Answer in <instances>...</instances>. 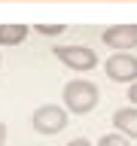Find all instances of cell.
<instances>
[{
	"label": "cell",
	"mask_w": 137,
	"mask_h": 146,
	"mask_svg": "<svg viewBox=\"0 0 137 146\" xmlns=\"http://www.w3.org/2000/svg\"><path fill=\"white\" fill-rule=\"evenodd\" d=\"M64 110H70V113H91V110L98 107V98H100V91L94 82L88 79H73L64 85Z\"/></svg>",
	"instance_id": "1"
},
{
	"label": "cell",
	"mask_w": 137,
	"mask_h": 146,
	"mask_svg": "<svg viewBox=\"0 0 137 146\" xmlns=\"http://www.w3.org/2000/svg\"><path fill=\"white\" fill-rule=\"evenodd\" d=\"M31 125H34V131H40V134H58V131L67 128V110L55 107V104H46V107L34 110Z\"/></svg>",
	"instance_id": "2"
},
{
	"label": "cell",
	"mask_w": 137,
	"mask_h": 146,
	"mask_svg": "<svg viewBox=\"0 0 137 146\" xmlns=\"http://www.w3.org/2000/svg\"><path fill=\"white\" fill-rule=\"evenodd\" d=\"M104 73H107L113 82H137V55L131 52H116L110 55L107 64H104Z\"/></svg>",
	"instance_id": "3"
},
{
	"label": "cell",
	"mask_w": 137,
	"mask_h": 146,
	"mask_svg": "<svg viewBox=\"0 0 137 146\" xmlns=\"http://www.w3.org/2000/svg\"><path fill=\"white\" fill-rule=\"evenodd\" d=\"M55 58L61 64H67L70 70H91L94 64H98V55H94V49H88V46H58V49H52Z\"/></svg>",
	"instance_id": "4"
},
{
	"label": "cell",
	"mask_w": 137,
	"mask_h": 146,
	"mask_svg": "<svg viewBox=\"0 0 137 146\" xmlns=\"http://www.w3.org/2000/svg\"><path fill=\"white\" fill-rule=\"evenodd\" d=\"M104 43L110 49H119V52H125V49H134L137 46V25H113L104 31Z\"/></svg>",
	"instance_id": "5"
},
{
	"label": "cell",
	"mask_w": 137,
	"mask_h": 146,
	"mask_svg": "<svg viewBox=\"0 0 137 146\" xmlns=\"http://www.w3.org/2000/svg\"><path fill=\"white\" fill-rule=\"evenodd\" d=\"M113 125L125 140H137V107H122L113 113Z\"/></svg>",
	"instance_id": "6"
},
{
	"label": "cell",
	"mask_w": 137,
	"mask_h": 146,
	"mask_svg": "<svg viewBox=\"0 0 137 146\" xmlns=\"http://www.w3.org/2000/svg\"><path fill=\"white\" fill-rule=\"evenodd\" d=\"M27 25H0V46H18L27 36Z\"/></svg>",
	"instance_id": "7"
},
{
	"label": "cell",
	"mask_w": 137,
	"mask_h": 146,
	"mask_svg": "<svg viewBox=\"0 0 137 146\" xmlns=\"http://www.w3.org/2000/svg\"><path fill=\"white\" fill-rule=\"evenodd\" d=\"M98 146H131V140H125V137L116 131V134H104L98 140Z\"/></svg>",
	"instance_id": "8"
},
{
	"label": "cell",
	"mask_w": 137,
	"mask_h": 146,
	"mask_svg": "<svg viewBox=\"0 0 137 146\" xmlns=\"http://www.w3.org/2000/svg\"><path fill=\"white\" fill-rule=\"evenodd\" d=\"M37 34H46V36H52V34H64L67 31V25H34Z\"/></svg>",
	"instance_id": "9"
},
{
	"label": "cell",
	"mask_w": 137,
	"mask_h": 146,
	"mask_svg": "<svg viewBox=\"0 0 137 146\" xmlns=\"http://www.w3.org/2000/svg\"><path fill=\"white\" fill-rule=\"evenodd\" d=\"M128 98H131V107H137V82H131V88H128Z\"/></svg>",
	"instance_id": "10"
},
{
	"label": "cell",
	"mask_w": 137,
	"mask_h": 146,
	"mask_svg": "<svg viewBox=\"0 0 137 146\" xmlns=\"http://www.w3.org/2000/svg\"><path fill=\"white\" fill-rule=\"evenodd\" d=\"M67 146H91V143H88V140H85V137H76V140H70V143H67Z\"/></svg>",
	"instance_id": "11"
},
{
	"label": "cell",
	"mask_w": 137,
	"mask_h": 146,
	"mask_svg": "<svg viewBox=\"0 0 137 146\" xmlns=\"http://www.w3.org/2000/svg\"><path fill=\"white\" fill-rule=\"evenodd\" d=\"M6 143V125H3V122H0V146Z\"/></svg>",
	"instance_id": "12"
}]
</instances>
